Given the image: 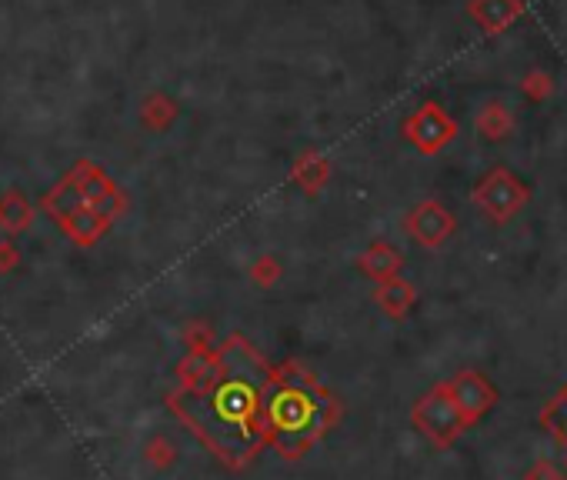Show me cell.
<instances>
[{"mask_svg": "<svg viewBox=\"0 0 567 480\" xmlns=\"http://www.w3.org/2000/svg\"><path fill=\"white\" fill-rule=\"evenodd\" d=\"M407 234H411L417 244L437 247L454 234V217L447 214L437 200H424V204H417L414 214L407 217Z\"/></svg>", "mask_w": 567, "mask_h": 480, "instance_id": "obj_5", "label": "cell"}, {"mask_svg": "<svg viewBox=\"0 0 567 480\" xmlns=\"http://www.w3.org/2000/svg\"><path fill=\"white\" fill-rule=\"evenodd\" d=\"M547 424H554V430L567 440V390L557 397V404L547 410Z\"/></svg>", "mask_w": 567, "mask_h": 480, "instance_id": "obj_13", "label": "cell"}, {"mask_svg": "<svg viewBox=\"0 0 567 480\" xmlns=\"http://www.w3.org/2000/svg\"><path fill=\"white\" fill-rule=\"evenodd\" d=\"M361 267L367 270V274H374V277H391L394 270L401 267V257H397L394 247L374 244V247L361 257Z\"/></svg>", "mask_w": 567, "mask_h": 480, "instance_id": "obj_9", "label": "cell"}, {"mask_svg": "<svg viewBox=\"0 0 567 480\" xmlns=\"http://www.w3.org/2000/svg\"><path fill=\"white\" fill-rule=\"evenodd\" d=\"M414 417L434 440H447V437H454L457 430H461V410H457L454 397L447 400L441 390L431 394V397H424L421 404H417Z\"/></svg>", "mask_w": 567, "mask_h": 480, "instance_id": "obj_6", "label": "cell"}, {"mask_svg": "<svg viewBox=\"0 0 567 480\" xmlns=\"http://www.w3.org/2000/svg\"><path fill=\"white\" fill-rule=\"evenodd\" d=\"M524 4L521 0H471V17L477 20V27L487 34H501L521 17Z\"/></svg>", "mask_w": 567, "mask_h": 480, "instance_id": "obj_7", "label": "cell"}, {"mask_svg": "<svg viewBox=\"0 0 567 480\" xmlns=\"http://www.w3.org/2000/svg\"><path fill=\"white\" fill-rule=\"evenodd\" d=\"M491 400H494V390L484 384L481 377L474 374V370H467V374L457 377V384H454V404L457 410L471 420L477 414H484L487 407H491Z\"/></svg>", "mask_w": 567, "mask_h": 480, "instance_id": "obj_8", "label": "cell"}, {"mask_svg": "<svg viewBox=\"0 0 567 480\" xmlns=\"http://www.w3.org/2000/svg\"><path fill=\"white\" fill-rule=\"evenodd\" d=\"M404 134L417 150H424V154H437V150H441L447 140L457 134V127L437 104H424L407 117Z\"/></svg>", "mask_w": 567, "mask_h": 480, "instance_id": "obj_4", "label": "cell"}, {"mask_svg": "<svg viewBox=\"0 0 567 480\" xmlns=\"http://www.w3.org/2000/svg\"><path fill=\"white\" fill-rule=\"evenodd\" d=\"M327 397L307 380L301 370L277 374L264 394V424L274 434V444L284 457H297L314 444L327 427Z\"/></svg>", "mask_w": 567, "mask_h": 480, "instance_id": "obj_2", "label": "cell"}, {"mask_svg": "<svg viewBox=\"0 0 567 480\" xmlns=\"http://www.w3.org/2000/svg\"><path fill=\"white\" fill-rule=\"evenodd\" d=\"M547 87H551V80H547V74H531V77H527V94H531V97L544 94Z\"/></svg>", "mask_w": 567, "mask_h": 480, "instance_id": "obj_14", "label": "cell"}, {"mask_svg": "<svg viewBox=\"0 0 567 480\" xmlns=\"http://www.w3.org/2000/svg\"><path fill=\"white\" fill-rule=\"evenodd\" d=\"M524 200H527V187L504 167L491 170V174H487L474 190V204L494 220L514 217L517 210L524 207Z\"/></svg>", "mask_w": 567, "mask_h": 480, "instance_id": "obj_3", "label": "cell"}, {"mask_svg": "<svg viewBox=\"0 0 567 480\" xmlns=\"http://www.w3.org/2000/svg\"><path fill=\"white\" fill-rule=\"evenodd\" d=\"M294 177L301 180L304 190H317L321 187V180L327 177V160L317 157V154H304L301 160H297Z\"/></svg>", "mask_w": 567, "mask_h": 480, "instance_id": "obj_11", "label": "cell"}, {"mask_svg": "<svg viewBox=\"0 0 567 480\" xmlns=\"http://www.w3.org/2000/svg\"><path fill=\"white\" fill-rule=\"evenodd\" d=\"M514 127V120H511V114H507V110L501 107V104H491V107H484V114L477 117V130H481V134H487L491 140H497V137H504L507 130Z\"/></svg>", "mask_w": 567, "mask_h": 480, "instance_id": "obj_10", "label": "cell"}, {"mask_svg": "<svg viewBox=\"0 0 567 480\" xmlns=\"http://www.w3.org/2000/svg\"><path fill=\"white\" fill-rule=\"evenodd\" d=\"M377 300H381V304L391 310V314H401V310L414 300V287H411V284H401V280H397V284L384 287L381 294H377Z\"/></svg>", "mask_w": 567, "mask_h": 480, "instance_id": "obj_12", "label": "cell"}, {"mask_svg": "<svg viewBox=\"0 0 567 480\" xmlns=\"http://www.w3.org/2000/svg\"><path fill=\"white\" fill-rule=\"evenodd\" d=\"M271 374L261 357L234 337L204 390L177 400V410L227 460H247L264 440V394Z\"/></svg>", "mask_w": 567, "mask_h": 480, "instance_id": "obj_1", "label": "cell"}]
</instances>
